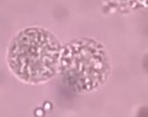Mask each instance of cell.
<instances>
[{"label":"cell","mask_w":148,"mask_h":117,"mask_svg":"<svg viewBox=\"0 0 148 117\" xmlns=\"http://www.w3.org/2000/svg\"><path fill=\"white\" fill-rule=\"evenodd\" d=\"M61 70L67 84L74 90L84 91L97 88L109 72L106 51L96 42L82 39L64 49Z\"/></svg>","instance_id":"2"},{"label":"cell","mask_w":148,"mask_h":117,"mask_svg":"<svg viewBox=\"0 0 148 117\" xmlns=\"http://www.w3.org/2000/svg\"><path fill=\"white\" fill-rule=\"evenodd\" d=\"M60 45L46 29L28 28L12 42L9 65L23 81L38 83L50 78L57 69Z\"/></svg>","instance_id":"1"}]
</instances>
